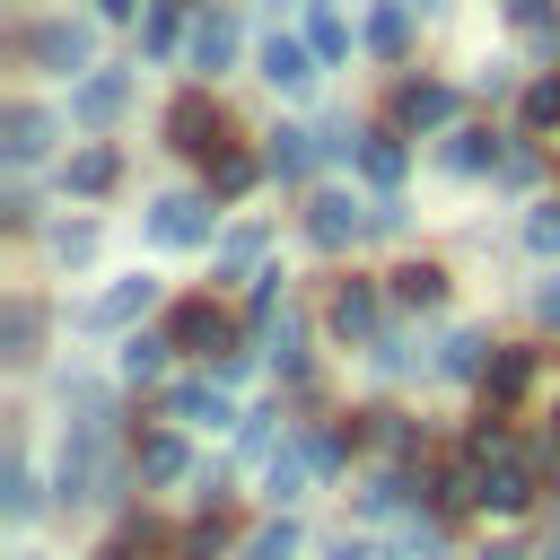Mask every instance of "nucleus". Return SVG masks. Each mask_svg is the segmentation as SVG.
I'll return each instance as SVG.
<instances>
[{
    "label": "nucleus",
    "instance_id": "f8f14e48",
    "mask_svg": "<svg viewBox=\"0 0 560 560\" xmlns=\"http://www.w3.org/2000/svg\"><path fill=\"white\" fill-rule=\"evenodd\" d=\"M315 158H324V140H315V131H271V149H262V166H271V175H306Z\"/></svg>",
    "mask_w": 560,
    "mask_h": 560
},
{
    "label": "nucleus",
    "instance_id": "a19ab883",
    "mask_svg": "<svg viewBox=\"0 0 560 560\" xmlns=\"http://www.w3.org/2000/svg\"><path fill=\"white\" fill-rule=\"evenodd\" d=\"M490 560H525V551H490Z\"/></svg>",
    "mask_w": 560,
    "mask_h": 560
},
{
    "label": "nucleus",
    "instance_id": "2eb2a0df",
    "mask_svg": "<svg viewBox=\"0 0 560 560\" xmlns=\"http://www.w3.org/2000/svg\"><path fill=\"white\" fill-rule=\"evenodd\" d=\"M262 350H271L280 376H298V368H306V350H298V315H262Z\"/></svg>",
    "mask_w": 560,
    "mask_h": 560
},
{
    "label": "nucleus",
    "instance_id": "39448f33",
    "mask_svg": "<svg viewBox=\"0 0 560 560\" xmlns=\"http://www.w3.org/2000/svg\"><path fill=\"white\" fill-rule=\"evenodd\" d=\"M0 149H9V166H35V158L52 149V114H44V105H9V122H0Z\"/></svg>",
    "mask_w": 560,
    "mask_h": 560
},
{
    "label": "nucleus",
    "instance_id": "4c0bfd02",
    "mask_svg": "<svg viewBox=\"0 0 560 560\" xmlns=\"http://www.w3.org/2000/svg\"><path fill=\"white\" fill-rule=\"evenodd\" d=\"M0 508H9V516H35V481H26V472H9V490H0Z\"/></svg>",
    "mask_w": 560,
    "mask_h": 560
},
{
    "label": "nucleus",
    "instance_id": "e433bc0d",
    "mask_svg": "<svg viewBox=\"0 0 560 560\" xmlns=\"http://www.w3.org/2000/svg\"><path fill=\"white\" fill-rule=\"evenodd\" d=\"M516 26H534V35H551V0H499Z\"/></svg>",
    "mask_w": 560,
    "mask_h": 560
},
{
    "label": "nucleus",
    "instance_id": "c756f323",
    "mask_svg": "<svg viewBox=\"0 0 560 560\" xmlns=\"http://www.w3.org/2000/svg\"><path fill=\"white\" fill-rule=\"evenodd\" d=\"M245 560H298V525H289V516H280V525H262Z\"/></svg>",
    "mask_w": 560,
    "mask_h": 560
},
{
    "label": "nucleus",
    "instance_id": "f257e3e1",
    "mask_svg": "<svg viewBox=\"0 0 560 560\" xmlns=\"http://www.w3.org/2000/svg\"><path fill=\"white\" fill-rule=\"evenodd\" d=\"M368 228H376V210H359L350 192H315V210H306V236H315V245H332V254H341V245H359Z\"/></svg>",
    "mask_w": 560,
    "mask_h": 560
},
{
    "label": "nucleus",
    "instance_id": "ddd939ff",
    "mask_svg": "<svg viewBox=\"0 0 560 560\" xmlns=\"http://www.w3.org/2000/svg\"><path fill=\"white\" fill-rule=\"evenodd\" d=\"M228 52H236V26L210 9V18L192 26V70H228Z\"/></svg>",
    "mask_w": 560,
    "mask_h": 560
},
{
    "label": "nucleus",
    "instance_id": "f704fd0d",
    "mask_svg": "<svg viewBox=\"0 0 560 560\" xmlns=\"http://www.w3.org/2000/svg\"><path fill=\"white\" fill-rule=\"evenodd\" d=\"M254 254H262V228H236L228 236V271H254Z\"/></svg>",
    "mask_w": 560,
    "mask_h": 560
},
{
    "label": "nucleus",
    "instance_id": "6e6552de",
    "mask_svg": "<svg viewBox=\"0 0 560 560\" xmlns=\"http://www.w3.org/2000/svg\"><path fill=\"white\" fill-rule=\"evenodd\" d=\"M332 332L341 341H376V289L368 280H341L332 289Z\"/></svg>",
    "mask_w": 560,
    "mask_h": 560
},
{
    "label": "nucleus",
    "instance_id": "cd10ccee",
    "mask_svg": "<svg viewBox=\"0 0 560 560\" xmlns=\"http://www.w3.org/2000/svg\"><path fill=\"white\" fill-rule=\"evenodd\" d=\"M175 26H184V0H149V26H140V44H149V52H166V44H175Z\"/></svg>",
    "mask_w": 560,
    "mask_h": 560
},
{
    "label": "nucleus",
    "instance_id": "bb28decb",
    "mask_svg": "<svg viewBox=\"0 0 560 560\" xmlns=\"http://www.w3.org/2000/svg\"><path fill=\"white\" fill-rule=\"evenodd\" d=\"M140 472H149V481H175V472H184V438H149V446H140Z\"/></svg>",
    "mask_w": 560,
    "mask_h": 560
},
{
    "label": "nucleus",
    "instance_id": "f3484780",
    "mask_svg": "<svg viewBox=\"0 0 560 560\" xmlns=\"http://www.w3.org/2000/svg\"><path fill=\"white\" fill-rule=\"evenodd\" d=\"M490 158H499V140H490V131H446V166H455V175H481Z\"/></svg>",
    "mask_w": 560,
    "mask_h": 560
},
{
    "label": "nucleus",
    "instance_id": "20e7f679",
    "mask_svg": "<svg viewBox=\"0 0 560 560\" xmlns=\"http://www.w3.org/2000/svg\"><path fill=\"white\" fill-rule=\"evenodd\" d=\"M315 61H324V52H315V44H298V35H271V44H262V79H271V88H289V96H298V88H315Z\"/></svg>",
    "mask_w": 560,
    "mask_h": 560
},
{
    "label": "nucleus",
    "instance_id": "a211bd4d",
    "mask_svg": "<svg viewBox=\"0 0 560 560\" xmlns=\"http://www.w3.org/2000/svg\"><path fill=\"white\" fill-rule=\"evenodd\" d=\"M114 175H122V158H114V149H79V158H70V192H105Z\"/></svg>",
    "mask_w": 560,
    "mask_h": 560
},
{
    "label": "nucleus",
    "instance_id": "72a5a7b5",
    "mask_svg": "<svg viewBox=\"0 0 560 560\" xmlns=\"http://www.w3.org/2000/svg\"><path fill=\"white\" fill-rule=\"evenodd\" d=\"M394 560H446V542H438V525H411V534L394 542Z\"/></svg>",
    "mask_w": 560,
    "mask_h": 560
},
{
    "label": "nucleus",
    "instance_id": "0eeeda50",
    "mask_svg": "<svg viewBox=\"0 0 560 560\" xmlns=\"http://www.w3.org/2000/svg\"><path fill=\"white\" fill-rule=\"evenodd\" d=\"M149 236H158V245H201V236H210V201H184V192L158 201V210H149Z\"/></svg>",
    "mask_w": 560,
    "mask_h": 560
},
{
    "label": "nucleus",
    "instance_id": "473e14b6",
    "mask_svg": "<svg viewBox=\"0 0 560 560\" xmlns=\"http://www.w3.org/2000/svg\"><path fill=\"white\" fill-rule=\"evenodd\" d=\"M525 245H534V254H560V201H551V210H534V219H525Z\"/></svg>",
    "mask_w": 560,
    "mask_h": 560
},
{
    "label": "nucleus",
    "instance_id": "1a4fd4ad",
    "mask_svg": "<svg viewBox=\"0 0 560 560\" xmlns=\"http://www.w3.org/2000/svg\"><path fill=\"white\" fill-rule=\"evenodd\" d=\"M122 96H131V70H96V79L70 96V114H79V122H114V114H122Z\"/></svg>",
    "mask_w": 560,
    "mask_h": 560
},
{
    "label": "nucleus",
    "instance_id": "a878e982",
    "mask_svg": "<svg viewBox=\"0 0 560 560\" xmlns=\"http://www.w3.org/2000/svg\"><path fill=\"white\" fill-rule=\"evenodd\" d=\"M158 368H166V341H149V332H131V341H122V376H131V385H149Z\"/></svg>",
    "mask_w": 560,
    "mask_h": 560
},
{
    "label": "nucleus",
    "instance_id": "423d86ee",
    "mask_svg": "<svg viewBox=\"0 0 560 560\" xmlns=\"http://www.w3.org/2000/svg\"><path fill=\"white\" fill-rule=\"evenodd\" d=\"M394 114H402L411 131H438V122H455V88H438V79H402Z\"/></svg>",
    "mask_w": 560,
    "mask_h": 560
},
{
    "label": "nucleus",
    "instance_id": "4be33fe9",
    "mask_svg": "<svg viewBox=\"0 0 560 560\" xmlns=\"http://www.w3.org/2000/svg\"><path fill=\"white\" fill-rule=\"evenodd\" d=\"M166 411H175V420H228V394H219V385H175Z\"/></svg>",
    "mask_w": 560,
    "mask_h": 560
},
{
    "label": "nucleus",
    "instance_id": "7c9ffc66",
    "mask_svg": "<svg viewBox=\"0 0 560 560\" xmlns=\"http://www.w3.org/2000/svg\"><path fill=\"white\" fill-rule=\"evenodd\" d=\"M402 490H411L402 472H376V481L359 490V508H368V516H385V508H402Z\"/></svg>",
    "mask_w": 560,
    "mask_h": 560
},
{
    "label": "nucleus",
    "instance_id": "5701e85b",
    "mask_svg": "<svg viewBox=\"0 0 560 560\" xmlns=\"http://www.w3.org/2000/svg\"><path fill=\"white\" fill-rule=\"evenodd\" d=\"M306 44H315L324 61H341V52H350V18H341V9H315V26H306Z\"/></svg>",
    "mask_w": 560,
    "mask_h": 560
},
{
    "label": "nucleus",
    "instance_id": "b1692460",
    "mask_svg": "<svg viewBox=\"0 0 560 560\" xmlns=\"http://www.w3.org/2000/svg\"><path fill=\"white\" fill-rule=\"evenodd\" d=\"M359 166H368V184H402V149L376 131V140H359Z\"/></svg>",
    "mask_w": 560,
    "mask_h": 560
},
{
    "label": "nucleus",
    "instance_id": "58836bf2",
    "mask_svg": "<svg viewBox=\"0 0 560 560\" xmlns=\"http://www.w3.org/2000/svg\"><path fill=\"white\" fill-rule=\"evenodd\" d=\"M254 184V158H219V192H245Z\"/></svg>",
    "mask_w": 560,
    "mask_h": 560
},
{
    "label": "nucleus",
    "instance_id": "4468645a",
    "mask_svg": "<svg viewBox=\"0 0 560 560\" xmlns=\"http://www.w3.org/2000/svg\"><path fill=\"white\" fill-rule=\"evenodd\" d=\"M394 298H402V306H438V298H446V271H438V262H402V271H394Z\"/></svg>",
    "mask_w": 560,
    "mask_h": 560
},
{
    "label": "nucleus",
    "instance_id": "ea45409f",
    "mask_svg": "<svg viewBox=\"0 0 560 560\" xmlns=\"http://www.w3.org/2000/svg\"><path fill=\"white\" fill-rule=\"evenodd\" d=\"M96 9H105V18H131V9H140V0H96Z\"/></svg>",
    "mask_w": 560,
    "mask_h": 560
},
{
    "label": "nucleus",
    "instance_id": "aec40b11",
    "mask_svg": "<svg viewBox=\"0 0 560 560\" xmlns=\"http://www.w3.org/2000/svg\"><path fill=\"white\" fill-rule=\"evenodd\" d=\"M411 18H420L411 0H385V9L368 18V44H376V52H402V35H411Z\"/></svg>",
    "mask_w": 560,
    "mask_h": 560
},
{
    "label": "nucleus",
    "instance_id": "6ab92c4d",
    "mask_svg": "<svg viewBox=\"0 0 560 560\" xmlns=\"http://www.w3.org/2000/svg\"><path fill=\"white\" fill-rule=\"evenodd\" d=\"M472 499H481V508H525V499H534V481H525L516 464H499V472H481V490H472Z\"/></svg>",
    "mask_w": 560,
    "mask_h": 560
},
{
    "label": "nucleus",
    "instance_id": "79ce46f5",
    "mask_svg": "<svg viewBox=\"0 0 560 560\" xmlns=\"http://www.w3.org/2000/svg\"><path fill=\"white\" fill-rule=\"evenodd\" d=\"M551 420H560V411H551Z\"/></svg>",
    "mask_w": 560,
    "mask_h": 560
},
{
    "label": "nucleus",
    "instance_id": "9d476101",
    "mask_svg": "<svg viewBox=\"0 0 560 560\" xmlns=\"http://www.w3.org/2000/svg\"><path fill=\"white\" fill-rule=\"evenodd\" d=\"M175 341H184V350H201V359H236V350H228V315H219V306H184V315H175Z\"/></svg>",
    "mask_w": 560,
    "mask_h": 560
},
{
    "label": "nucleus",
    "instance_id": "9b49d317",
    "mask_svg": "<svg viewBox=\"0 0 560 560\" xmlns=\"http://www.w3.org/2000/svg\"><path fill=\"white\" fill-rule=\"evenodd\" d=\"M149 298H158V280H114V289H105V298L88 306V324H96V332H105V324H131V315H140Z\"/></svg>",
    "mask_w": 560,
    "mask_h": 560
},
{
    "label": "nucleus",
    "instance_id": "dca6fc26",
    "mask_svg": "<svg viewBox=\"0 0 560 560\" xmlns=\"http://www.w3.org/2000/svg\"><path fill=\"white\" fill-rule=\"evenodd\" d=\"M481 385H490L499 402H508V394H525V385H534V350H499V359L481 368Z\"/></svg>",
    "mask_w": 560,
    "mask_h": 560
},
{
    "label": "nucleus",
    "instance_id": "c9c22d12",
    "mask_svg": "<svg viewBox=\"0 0 560 560\" xmlns=\"http://www.w3.org/2000/svg\"><path fill=\"white\" fill-rule=\"evenodd\" d=\"M219 542H228V534H219V516H210V525L184 534V560H219Z\"/></svg>",
    "mask_w": 560,
    "mask_h": 560
},
{
    "label": "nucleus",
    "instance_id": "393cba45",
    "mask_svg": "<svg viewBox=\"0 0 560 560\" xmlns=\"http://www.w3.org/2000/svg\"><path fill=\"white\" fill-rule=\"evenodd\" d=\"M438 368H446V376H481V368H490V341H481V332H455Z\"/></svg>",
    "mask_w": 560,
    "mask_h": 560
},
{
    "label": "nucleus",
    "instance_id": "f03ea898",
    "mask_svg": "<svg viewBox=\"0 0 560 560\" xmlns=\"http://www.w3.org/2000/svg\"><path fill=\"white\" fill-rule=\"evenodd\" d=\"M166 140H175L184 158H210V149H219V105H210V96H175Z\"/></svg>",
    "mask_w": 560,
    "mask_h": 560
},
{
    "label": "nucleus",
    "instance_id": "c85d7f7f",
    "mask_svg": "<svg viewBox=\"0 0 560 560\" xmlns=\"http://www.w3.org/2000/svg\"><path fill=\"white\" fill-rule=\"evenodd\" d=\"M525 122L534 131H560V79H534L525 88Z\"/></svg>",
    "mask_w": 560,
    "mask_h": 560
},
{
    "label": "nucleus",
    "instance_id": "2f4dec72",
    "mask_svg": "<svg viewBox=\"0 0 560 560\" xmlns=\"http://www.w3.org/2000/svg\"><path fill=\"white\" fill-rule=\"evenodd\" d=\"M306 464H315L306 446H298V455H280V464H271V499H298V481H306Z\"/></svg>",
    "mask_w": 560,
    "mask_h": 560
},
{
    "label": "nucleus",
    "instance_id": "7ed1b4c3",
    "mask_svg": "<svg viewBox=\"0 0 560 560\" xmlns=\"http://www.w3.org/2000/svg\"><path fill=\"white\" fill-rule=\"evenodd\" d=\"M26 61H35V70H88V26H61V18L35 26V35H26Z\"/></svg>",
    "mask_w": 560,
    "mask_h": 560
},
{
    "label": "nucleus",
    "instance_id": "412c9836",
    "mask_svg": "<svg viewBox=\"0 0 560 560\" xmlns=\"http://www.w3.org/2000/svg\"><path fill=\"white\" fill-rule=\"evenodd\" d=\"M35 332H44V315H35L26 298H18V306L0 315V341H9V359H35Z\"/></svg>",
    "mask_w": 560,
    "mask_h": 560
}]
</instances>
